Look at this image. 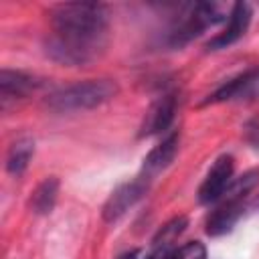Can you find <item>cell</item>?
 Masks as SVG:
<instances>
[{"label":"cell","instance_id":"ba28073f","mask_svg":"<svg viewBox=\"0 0 259 259\" xmlns=\"http://www.w3.org/2000/svg\"><path fill=\"white\" fill-rule=\"evenodd\" d=\"M42 81L30 73L24 71H12V69H2L0 71V101L2 109L8 107L10 101H18L40 89Z\"/></svg>","mask_w":259,"mask_h":259},{"label":"cell","instance_id":"277c9868","mask_svg":"<svg viewBox=\"0 0 259 259\" xmlns=\"http://www.w3.org/2000/svg\"><path fill=\"white\" fill-rule=\"evenodd\" d=\"M148 184H150V180H146L144 176H138V178H134V180H130V182L119 184V186L109 194V198H107L105 204H103V210H101L103 221H105V223H115L119 217H123V214L146 194Z\"/></svg>","mask_w":259,"mask_h":259},{"label":"cell","instance_id":"5bb4252c","mask_svg":"<svg viewBox=\"0 0 259 259\" xmlns=\"http://www.w3.org/2000/svg\"><path fill=\"white\" fill-rule=\"evenodd\" d=\"M186 225H188L186 217H174L172 221H168V223L156 233V237H154L152 243H156V245H172V247H176L174 243H176V239L184 233Z\"/></svg>","mask_w":259,"mask_h":259},{"label":"cell","instance_id":"6da1fadb","mask_svg":"<svg viewBox=\"0 0 259 259\" xmlns=\"http://www.w3.org/2000/svg\"><path fill=\"white\" fill-rule=\"evenodd\" d=\"M51 24L47 55L63 65H83L105 47L107 6L99 2L57 4L51 8Z\"/></svg>","mask_w":259,"mask_h":259},{"label":"cell","instance_id":"30bf717a","mask_svg":"<svg viewBox=\"0 0 259 259\" xmlns=\"http://www.w3.org/2000/svg\"><path fill=\"white\" fill-rule=\"evenodd\" d=\"M241 214H243V200H235V198L219 200L214 210L206 217V233L210 237L229 233L235 227V223L241 219Z\"/></svg>","mask_w":259,"mask_h":259},{"label":"cell","instance_id":"e0dca14e","mask_svg":"<svg viewBox=\"0 0 259 259\" xmlns=\"http://www.w3.org/2000/svg\"><path fill=\"white\" fill-rule=\"evenodd\" d=\"M146 255L140 251V249H132V251H125V253H121L117 259H144Z\"/></svg>","mask_w":259,"mask_h":259},{"label":"cell","instance_id":"4fadbf2b","mask_svg":"<svg viewBox=\"0 0 259 259\" xmlns=\"http://www.w3.org/2000/svg\"><path fill=\"white\" fill-rule=\"evenodd\" d=\"M32 154H34V142L30 138H18L16 142H12L10 148H8V154H6V170H8V174L20 176L26 170Z\"/></svg>","mask_w":259,"mask_h":259},{"label":"cell","instance_id":"8fae6325","mask_svg":"<svg viewBox=\"0 0 259 259\" xmlns=\"http://www.w3.org/2000/svg\"><path fill=\"white\" fill-rule=\"evenodd\" d=\"M178 142H180V136L174 132L166 140H162L154 150H150V154L144 158L140 176H144L146 180H152L156 174H160L164 168H168L178 152Z\"/></svg>","mask_w":259,"mask_h":259},{"label":"cell","instance_id":"5b68a950","mask_svg":"<svg viewBox=\"0 0 259 259\" xmlns=\"http://www.w3.org/2000/svg\"><path fill=\"white\" fill-rule=\"evenodd\" d=\"M176 107H178V95H176V91L162 93L150 105V109L146 111L144 121L140 125V136L146 138V136H156V134L166 132L172 125V121H174Z\"/></svg>","mask_w":259,"mask_h":259},{"label":"cell","instance_id":"8992f818","mask_svg":"<svg viewBox=\"0 0 259 259\" xmlns=\"http://www.w3.org/2000/svg\"><path fill=\"white\" fill-rule=\"evenodd\" d=\"M233 166H235V162H233L231 154H223L214 160V164L210 166V170L206 172V176L198 188V200L202 204H212L223 196L225 188L233 180Z\"/></svg>","mask_w":259,"mask_h":259},{"label":"cell","instance_id":"2e32d148","mask_svg":"<svg viewBox=\"0 0 259 259\" xmlns=\"http://www.w3.org/2000/svg\"><path fill=\"white\" fill-rule=\"evenodd\" d=\"M245 136H247V142L259 150V121H249L245 127Z\"/></svg>","mask_w":259,"mask_h":259},{"label":"cell","instance_id":"9c48e42d","mask_svg":"<svg viewBox=\"0 0 259 259\" xmlns=\"http://www.w3.org/2000/svg\"><path fill=\"white\" fill-rule=\"evenodd\" d=\"M249 22H251V8L249 4L245 2H237L233 8H231V14H229V22L225 26L223 32H219L217 36H212L208 42H206V49H225L233 42H237L245 30L249 28Z\"/></svg>","mask_w":259,"mask_h":259},{"label":"cell","instance_id":"9a60e30c","mask_svg":"<svg viewBox=\"0 0 259 259\" xmlns=\"http://www.w3.org/2000/svg\"><path fill=\"white\" fill-rule=\"evenodd\" d=\"M172 259H206V249L200 241H190L182 247H176Z\"/></svg>","mask_w":259,"mask_h":259},{"label":"cell","instance_id":"7a4b0ae2","mask_svg":"<svg viewBox=\"0 0 259 259\" xmlns=\"http://www.w3.org/2000/svg\"><path fill=\"white\" fill-rule=\"evenodd\" d=\"M117 91L119 87L113 79H87L51 93L47 97V107L57 113L93 109L101 103H107L117 95Z\"/></svg>","mask_w":259,"mask_h":259},{"label":"cell","instance_id":"7c38bea8","mask_svg":"<svg viewBox=\"0 0 259 259\" xmlns=\"http://www.w3.org/2000/svg\"><path fill=\"white\" fill-rule=\"evenodd\" d=\"M59 196V180L55 176H47L30 194L28 206L34 214H49L55 208Z\"/></svg>","mask_w":259,"mask_h":259},{"label":"cell","instance_id":"52a82bcc","mask_svg":"<svg viewBox=\"0 0 259 259\" xmlns=\"http://www.w3.org/2000/svg\"><path fill=\"white\" fill-rule=\"evenodd\" d=\"M255 97H259V67L249 69L241 73L239 77L227 81L212 95H208L204 105L223 103V101H245V99H255Z\"/></svg>","mask_w":259,"mask_h":259},{"label":"cell","instance_id":"3957f363","mask_svg":"<svg viewBox=\"0 0 259 259\" xmlns=\"http://www.w3.org/2000/svg\"><path fill=\"white\" fill-rule=\"evenodd\" d=\"M225 16L217 4L210 2H194L186 4L184 12L168 30V45L170 47H184L192 38H196L204 28L221 22Z\"/></svg>","mask_w":259,"mask_h":259}]
</instances>
